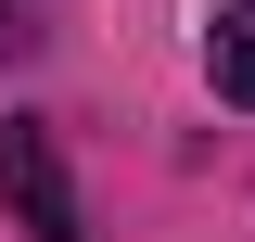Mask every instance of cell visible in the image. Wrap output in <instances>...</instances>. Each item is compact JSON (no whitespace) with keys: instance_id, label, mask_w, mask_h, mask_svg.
I'll return each mask as SVG.
<instances>
[{"instance_id":"6da1fadb","label":"cell","mask_w":255,"mask_h":242,"mask_svg":"<svg viewBox=\"0 0 255 242\" xmlns=\"http://www.w3.org/2000/svg\"><path fill=\"white\" fill-rule=\"evenodd\" d=\"M0 204L26 217L38 242H90V217H77V191H64V153H51V127H0Z\"/></svg>"},{"instance_id":"7a4b0ae2","label":"cell","mask_w":255,"mask_h":242,"mask_svg":"<svg viewBox=\"0 0 255 242\" xmlns=\"http://www.w3.org/2000/svg\"><path fill=\"white\" fill-rule=\"evenodd\" d=\"M204 77H217V102H255V0H230L204 26Z\"/></svg>"}]
</instances>
